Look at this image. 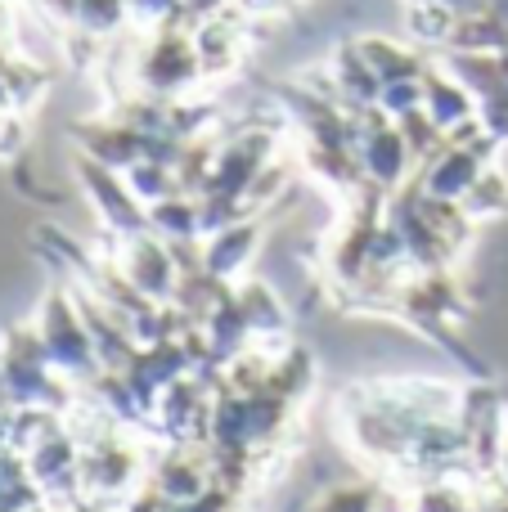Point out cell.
<instances>
[{
    "instance_id": "cell-1",
    "label": "cell",
    "mask_w": 508,
    "mask_h": 512,
    "mask_svg": "<svg viewBox=\"0 0 508 512\" xmlns=\"http://www.w3.org/2000/svg\"><path fill=\"white\" fill-rule=\"evenodd\" d=\"M306 512H378V481H342L315 495Z\"/></svg>"
}]
</instances>
